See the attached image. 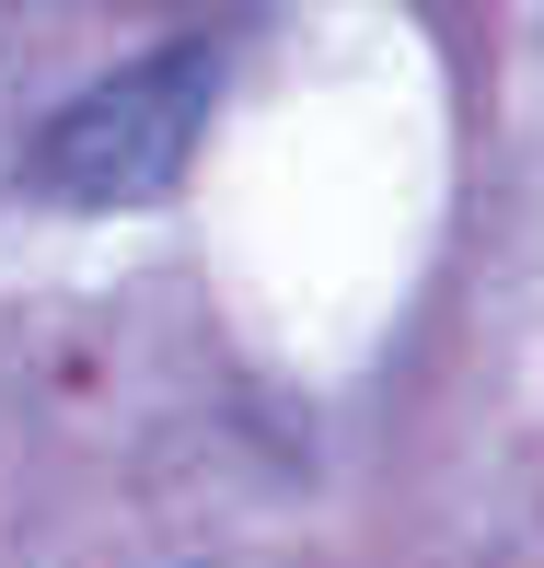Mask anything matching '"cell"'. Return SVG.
I'll use <instances>...</instances> for the list:
<instances>
[{"instance_id": "1", "label": "cell", "mask_w": 544, "mask_h": 568, "mask_svg": "<svg viewBox=\"0 0 544 568\" xmlns=\"http://www.w3.org/2000/svg\"><path fill=\"white\" fill-rule=\"evenodd\" d=\"M209 105H220V59L209 47H151V59L82 82L59 116L35 128L23 186H35L47 210H82V221L151 210V197H174V174L197 163Z\"/></svg>"}]
</instances>
